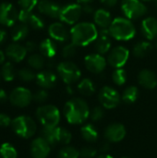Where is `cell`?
Wrapping results in <instances>:
<instances>
[{"label": "cell", "instance_id": "obj_23", "mask_svg": "<svg viewBox=\"0 0 157 158\" xmlns=\"http://www.w3.org/2000/svg\"><path fill=\"white\" fill-rule=\"evenodd\" d=\"M6 55L15 62H20L24 59L27 55V50L25 46L18 44H11L6 49Z\"/></svg>", "mask_w": 157, "mask_h": 158}, {"label": "cell", "instance_id": "obj_37", "mask_svg": "<svg viewBox=\"0 0 157 158\" xmlns=\"http://www.w3.org/2000/svg\"><path fill=\"white\" fill-rule=\"evenodd\" d=\"M113 81L117 85H123L127 81V72L123 69H116V70L112 74Z\"/></svg>", "mask_w": 157, "mask_h": 158}, {"label": "cell", "instance_id": "obj_16", "mask_svg": "<svg viewBox=\"0 0 157 158\" xmlns=\"http://www.w3.org/2000/svg\"><path fill=\"white\" fill-rule=\"evenodd\" d=\"M38 10L40 13L48 16L53 19H59L60 11L62 6H59L57 3L51 1V0H41L38 2L37 5Z\"/></svg>", "mask_w": 157, "mask_h": 158}, {"label": "cell", "instance_id": "obj_4", "mask_svg": "<svg viewBox=\"0 0 157 158\" xmlns=\"http://www.w3.org/2000/svg\"><path fill=\"white\" fill-rule=\"evenodd\" d=\"M36 117L43 127H57L60 121V113L57 107L52 105L40 106L36 111Z\"/></svg>", "mask_w": 157, "mask_h": 158}, {"label": "cell", "instance_id": "obj_50", "mask_svg": "<svg viewBox=\"0 0 157 158\" xmlns=\"http://www.w3.org/2000/svg\"><path fill=\"white\" fill-rule=\"evenodd\" d=\"M109 149H110V145H109V143H104V144L102 145V147H101V151H102V152H105V153L107 152Z\"/></svg>", "mask_w": 157, "mask_h": 158}, {"label": "cell", "instance_id": "obj_41", "mask_svg": "<svg viewBox=\"0 0 157 158\" xmlns=\"http://www.w3.org/2000/svg\"><path fill=\"white\" fill-rule=\"evenodd\" d=\"M19 4L22 9L31 11L33 7L38 5V0H19Z\"/></svg>", "mask_w": 157, "mask_h": 158}, {"label": "cell", "instance_id": "obj_33", "mask_svg": "<svg viewBox=\"0 0 157 158\" xmlns=\"http://www.w3.org/2000/svg\"><path fill=\"white\" fill-rule=\"evenodd\" d=\"M25 24H27L28 26H31L34 30H41L44 27V22L43 19L36 14H32L31 12Z\"/></svg>", "mask_w": 157, "mask_h": 158}, {"label": "cell", "instance_id": "obj_47", "mask_svg": "<svg viewBox=\"0 0 157 158\" xmlns=\"http://www.w3.org/2000/svg\"><path fill=\"white\" fill-rule=\"evenodd\" d=\"M118 0H101V3L104 4L105 6L108 7H113L118 4Z\"/></svg>", "mask_w": 157, "mask_h": 158}, {"label": "cell", "instance_id": "obj_22", "mask_svg": "<svg viewBox=\"0 0 157 158\" xmlns=\"http://www.w3.org/2000/svg\"><path fill=\"white\" fill-rule=\"evenodd\" d=\"M93 20L95 25L100 29H108L113 19L108 10L105 8H99L93 13Z\"/></svg>", "mask_w": 157, "mask_h": 158}, {"label": "cell", "instance_id": "obj_29", "mask_svg": "<svg viewBox=\"0 0 157 158\" xmlns=\"http://www.w3.org/2000/svg\"><path fill=\"white\" fill-rule=\"evenodd\" d=\"M138 97H139V90L136 86L128 87L122 94V100L126 104L134 103L138 99Z\"/></svg>", "mask_w": 157, "mask_h": 158}, {"label": "cell", "instance_id": "obj_40", "mask_svg": "<svg viewBox=\"0 0 157 158\" xmlns=\"http://www.w3.org/2000/svg\"><path fill=\"white\" fill-rule=\"evenodd\" d=\"M96 154H97L96 150L91 146L83 147L80 151V156L81 158H93L95 157Z\"/></svg>", "mask_w": 157, "mask_h": 158}, {"label": "cell", "instance_id": "obj_27", "mask_svg": "<svg viewBox=\"0 0 157 158\" xmlns=\"http://www.w3.org/2000/svg\"><path fill=\"white\" fill-rule=\"evenodd\" d=\"M81 135L83 139L89 143H94L98 139V132L95 127L92 124H87L81 128Z\"/></svg>", "mask_w": 157, "mask_h": 158}, {"label": "cell", "instance_id": "obj_28", "mask_svg": "<svg viewBox=\"0 0 157 158\" xmlns=\"http://www.w3.org/2000/svg\"><path fill=\"white\" fill-rule=\"evenodd\" d=\"M29 33V26L25 23H20L16 25L11 32V36L14 42H19L23 40Z\"/></svg>", "mask_w": 157, "mask_h": 158}, {"label": "cell", "instance_id": "obj_58", "mask_svg": "<svg viewBox=\"0 0 157 158\" xmlns=\"http://www.w3.org/2000/svg\"><path fill=\"white\" fill-rule=\"evenodd\" d=\"M122 158H129V157H122Z\"/></svg>", "mask_w": 157, "mask_h": 158}, {"label": "cell", "instance_id": "obj_25", "mask_svg": "<svg viewBox=\"0 0 157 158\" xmlns=\"http://www.w3.org/2000/svg\"><path fill=\"white\" fill-rule=\"evenodd\" d=\"M153 49V45L150 42L148 41H141L138 42L132 49L133 56L138 57V58H143L148 56Z\"/></svg>", "mask_w": 157, "mask_h": 158}, {"label": "cell", "instance_id": "obj_3", "mask_svg": "<svg viewBox=\"0 0 157 158\" xmlns=\"http://www.w3.org/2000/svg\"><path fill=\"white\" fill-rule=\"evenodd\" d=\"M110 35L118 41L131 40L136 34V29L130 19L118 17L112 20L109 28Z\"/></svg>", "mask_w": 157, "mask_h": 158}, {"label": "cell", "instance_id": "obj_17", "mask_svg": "<svg viewBox=\"0 0 157 158\" xmlns=\"http://www.w3.org/2000/svg\"><path fill=\"white\" fill-rule=\"evenodd\" d=\"M48 33L53 40L57 42H67L70 37V32L61 22L52 23L48 28Z\"/></svg>", "mask_w": 157, "mask_h": 158}, {"label": "cell", "instance_id": "obj_55", "mask_svg": "<svg viewBox=\"0 0 157 158\" xmlns=\"http://www.w3.org/2000/svg\"><path fill=\"white\" fill-rule=\"evenodd\" d=\"M144 2H152V1H155V0H143Z\"/></svg>", "mask_w": 157, "mask_h": 158}, {"label": "cell", "instance_id": "obj_45", "mask_svg": "<svg viewBox=\"0 0 157 158\" xmlns=\"http://www.w3.org/2000/svg\"><path fill=\"white\" fill-rule=\"evenodd\" d=\"M82 6V12L86 13V14H92V13H94V10H93V6L91 5V3H84Z\"/></svg>", "mask_w": 157, "mask_h": 158}, {"label": "cell", "instance_id": "obj_36", "mask_svg": "<svg viewBox=\"0 0 157 158\" xmlns=\"http://www.w3.org/2000/svg\"><path fill=\"white\" fill-rule=\"evenodd\" d=\"M80 151L72 146H66L60 150L57 158H79Z\"/></svg>", "mask_w": 157, "mask_h": 158}, {"label": "cell", "instance_id": "obj_26", "mask_svg": "<svg viewBox=\"0 0 157 158\" xmlns=\"http://www.w3.org/2000/svg\"><path fill=\"white\" fill-rule=\"evenodd\" d=\"M78 91L81 94L84 96H90L94 94L95 92V86L92 80L85 78L80 81L78 84Z\"/></svg>", "mask_w": 157, "mask_h": 158}, {"label": "cell", "instance_id": "obj_51", "mask_svg": "<svg viewBox=\"0 0 157 158\" xmlns=\"http://www.w3.org/2000/svg\"><path fill=\"white\" fill-rule=\"evenodd\" d=\"M5 61V55L4 53L0 50V64H2Z\"/></svg>", "mask_w": 157, "mask_h": 158}, {"label": "cell", "instance_id": "obj_56", "mask_svg": "<svg viewBox=\"0 0 157 158\" xmlns=\"http://www.w3.org/2000/svg\"><path fill=\"white\" fill-rule=\"evenodd\" d=\"M155 47L157 48V39H156V41H155Z\"/></svg>", "mask_w": 157, "mask_h": 158}, {"label": "cell", "instance_id": "obj_20", "mask_svg": "<svg viewBox=\"0 0 157 158\" xmlns=\"http://www.w3.org/2000/svg\"><path fill=\"white\" fill-rule=\"evenodd\" d=\"M35 80H36L37 84L43 89L53 88L57 81L56 75L53 71H50V70H43V71L39 72L36 75Z\"/></svg>", "mask_w": 157, "mask_h": 158}, {"label": "cell", "instance_id": "obj_38", "mask_svg": "<svg viewBox=\"0 0 157 158\" xmlns=\"http://www.w3.org/2000/svg\"><path fill=\"white\" fill-rule=\"evenodd\" d=\"M77 49H78V46L75 44H73L72 42H70L63 47L62 56L64 58H67V59L72 58L77 54Z\"/></svg>", "mask_w": 157, "mask_h": 158}, {"label": "cell", "instance_id": "obj_6", "mask_svg": "<svg viewBox=\"0 0 157 158\" xmlns=\"http://www.w3.org/2000/svg\"><path fill=\"white\" fill-rule=\"evenodd\" d=\"M56 69L62 81L68 85H71L77 82L81 76V72L79 67L75 63L68 60L59 63L56 67Z\"/></svg>", "mask_w": 157, "mask_h": 158}, {"label": "cell", "instance_id": "obj_44", "mask_svg": "<svg viewBox=\"0 0 157 158\" xmlns=\"http://www.w3.org/2000/svg\"><path fill=\"white\" fill-rule=\"evenodd\" d=\"M12 123L10 118L6 114H0V127H8Z\"/></svg>", "mask_w": 157, "mask_h": 158}, {"label": "cell", "instance_id": "obj_43", "mask_svg": "<svg viewBox=\"0 0 157 158\" xmlns=\"http://www.w3.org/2000/svg\"><path fill=\"white\" fill-rule=\"evenodd\" d=\"M104 117V109L101 106L94 107L91 112V118L94 121L100 120Z\"/></svg>", "mask_w": 157, "mask_h": 158}, {"label": "cell", "instance_id": "obj_24", "mask_svg": "<svg viewBox=\"0 0 157 158\" xmlns=\"http://www.w3.org/2000/svg\"><path fill=\"white\" fill-rule=\"evenodd\" d=\"M39 50L41 52V55H43L44 57L47 58H53L56 54V44L53 41V39H44L41 42L39 45Z\"/></svg>", "mask_w": 157, "mask_h": 158}, {"label": "cell", "instance_id": "obj_34", "mask_svg": "<svg viewBox=\"0 0 157 158\" xmlns=\"http://www.w3.org/2000/svg\"><path fill=\"white\" fill-rule=\"evenodd\" d=\"M28 64L34 69H41L44 65V56L40 54H33L29 57Z\"/></svg>", "mask_w": 157, "mask_h": 158}, {"label": "cell", "instance_id": "obj_48", "mask_svg": "<svg viewBox=\"0 0 157 158\" xmlns=\"http://www.w3.org/2000/svg\"><path fill=\"white\" fill-rule=\"evenodd\" d=\"M7 100V95L3 89H0V104L5 103Z\"/></svg>", "mask_w": 157, "mask_h": 158}, {"label": "cell", "instance_id": "obj_1", "mask_svg": "<svg viewBox=\"0 0 157 158\" xmlns=\"http://www.w3.org/2000/svg\"><path fill=\"white\" fill-rule=\"evenodd\" d=\"M96 25L91 22L76 23L70 30V39L77 46H86L93 43L98 37Z\"/></svg>", "mask_w": 157, "mask_h": 158}, {"label": "cell", "instance_id": "obj_35", "mask_svg": "<svg viewBox=\"0 0 157 158\" xmlns=\"http://www.w3.org/2000/svg\"><path fill=\"white\" fill-rule=\"evenodd\" d=\"M56 127H54V128L43 127V129L42 130V132H41L42 137L45 141H47L50 145L56 144Z\"/></svg>", "mask_w": 157, "mask_h": 158}, {"label": "cell", "instance_id": "obj_31", "mask_svg": "<svg viewBox=\"0 0 157 158\" xmlns=\"http://www.w3.org/2000/svg\"><path fill=\"white\" fill-rule=\"evenodd\" d=\"M1 75L2 78L6 81H11L16 75V71L14 69V66L12 65V63L10 62H6L2 69H1Z\"/></svg>", "mask_w": 157, "mask_h": 158}, {"label": "cell", "instance_id": "obj_9", "mask_svg": "<svg viewBox=\"0 0 157 158\" xmlns=\"http://www.w3.org/2000/svg\"><path fill=\"white\" fill-rule=\"evenodd\" d=\"M99 101L103 107L112 109L117 107L120 103V95L117 90L112 87L105 86L101 89L98 95Z\"/></svg>", "mask_w": 157, "mask_h": 158}, {"label": "cell", "instance_id": "obj_11", "mask_svg": "<svg viewBox=\"0 0 157 158\" xmlns=\"http://www.w3.org/2000/svg\"><path fill=\"white\" fill-rule=\"evenodd\" d=\"M31 100L32 94L31 91L23 87H18L14 89L9 95L10 103L18 107H25L29 106Z\"/></svg>", "mask_w": 157, "mask_h": 158}, {"label": "cell", "instance_id": "obj_19", "mask_svg": "<svg viewBox=\"0 0 157 158\" xmlns=\"http://www.w3.org/2000/svg\"><path fill=\"white\" fill-rule=\"evenodd\" d=\"M143 35L149 41L157 39V19L154 17L145 18L141 24Z\"/></svg>", "mask_w": 157, "mask_h": 158}, {"label": "cell", "instance_id": "obj_54", "mask_svg": "<svg viewBox=\"0 0 157 158\" xmlns=\"http://www.w3.org/2000/svg\"><path fill=\"white\" fill-rule=\"evenodd\" d=\"M78 1H79V2H81V3H83V4H84V3H91L93 0H78Z\"/></svg>", "mask_w": 157, "mask_h": 158}, {"label": "cell", "instance_id": "obj_57", "mask_svg": "<svg viewBox=\"0 0 157 158\" xmlns=\"http://www.w3.org/2000/svg\"><path fill=\"white\" fill-rule=\"evenodd\" d=\"M155 6H156L157 8V0H155Z\"/></svg>", "mask_w": 157, "mask_h": 158}, {"label": "cell", "instance_id": "obj_13", "mask_svg": "<svg viewBox=\"0 0 157 158\" xmlns=\"http://www.w3.org/2000/svg\"><path fill=\"white\" fill-rule=\"evenodd\" d=\"M19 19V12L10 3H2L0 5V23L10 27Z\"/></svg>", "mask_w": 157, "mask_h": 158}, {"label": "cell", "instance_id": "obj_14", "mask_svg": "<svg viewBox=\"0 0 157 158\" xmlns=\"http://www.w3.org/2000/svg\"><path fill=\"white\" fill-rule=\"evenodd\" d=\"M110 32L108 29H100L98 32V37L94 41V48L96 52L100 55H105L111 49V39Z\"/></svg>", "mask_w": 157, "mask_h": 158}, {"label": "cell", "instance_id": "obj_53", "mask_svg": "<svg viewBox=\"0 0 157 158\" xmlns=\"http://www.w3.org/2000/svg\"><path fill=\"white\" fill-rule=\"evenodd\" d=\"M97 158H113L111 156H109V155H102V156H98Z\"/></svg>", "mask_w": 157, "mask_h": 158}, {"label": "cell", "instance_id": "obj_15", "mask_svg": "<svg viewBox=\"0 0 157 158\" xmlns=\"http://www.w3.org/2000/svg\"><path fill=\"white\" fill-rule=\"evenodd\" d=\"M50 144L43 137L36 138L31 145V154L33 158H46L50 154Z\"/></svg>", "mask_w": 157, "mask_h": 158}, {"label": "cell", "instance_id": "obj_52", "mask_svg": "<svg viewBox=\"0 0 157 158\" xmlns=\"http://www.w3.org/2000/svg\"><path fill=\"white\" fill-rule=\"evenodd\" d=\"M66 89H67V92H68L69 94H73V90H72V88H71L70 85H68Z\"/></svg>", "mask_w": 157, "mask_h": 158}, {"label": "cell", "instance_id": "obj_32", "mask_svg": "<svg viewBox=\"0 0 157 158\" xmlns=\"http://www.w3.org/2000/svg\"><path fill=\"white\" fill-rule=\"evenodd\" d=\"M0 156L2 158H17L18 153L13 145L5 143L0 146Z\"/></svg>", "mask_w": 157, "mask_h": 158}, {"label": "cell", "instance_id": "obj_42", "mask_svg": "<svg viewBox=\"0 0 157 158\" xmlns=\"http://www.w3.org/2000/svg\"><path fill=\"white\" fill-rule=\"evenodd\" d=\"M47 98H48V94L45 90L37 91L32 95V99L37 103H44L47 100Z\"/></svg>", "mask_w": 157, "mask_h": 158}, {"label": "cell", "instance_id": "obj_46", "mask_svg": "<svg viewBox=\"0 0 157 158\" xmlns=\"http://www.w3.org/2000/svg\"><path fill=\"white\" fill-rule=\"evenodd\" d=\"M25 48L27 50V52H33L36 50L37 48V44L34 43V42H31V41H29L26 43L25 44Z\"/></svg>", "mask_w": 157, "mask_h": 158}, {"label": "cell", "instance_id": "obj_21", "mask_svg": "<svg viewBox=\"0 0 157 158\" xmlns=\"http://www.w3.org/2000/svg\"><path fill=\"white\" fill-rule=\"evenodd\" d=\"M138 81L145 89H155L157 85L156 74L150 69H143L138 75Z\"/></svg>", "mask_w": 157, "mask_h": 158}, {"label": "cell", "instance_id": "obj_30", "mask_svg": "<svg viewBox=\"0 0 157 158\" xmlns=\"http://www.w3.org/2000/svg\"><path fill=\"white\" fill-rule=\"evenodd\" d=\"M71 141V134L64 128L56 127V143L61 144H68Z\"/></svg>", "mask_w": 157, "mask_h": 158}, {"label": "cell", "instance_id": "obj_12", "mask_svg": "<svg viewBox=\"0 0 157 158\" xmlns=\"http://www.w3.org/2000/svg\"><path fill=\"white\" fill-rule=\"evenodd\" d=\"M107 60L98 53L87 55L84 58V65L86 69L92 73H102L106 67Z\"/></svg>", "mask_w": 157, "mask_h": 158}, {"label": "cell", "instance_id": "obj_39", "mask_svg": "<svg viewBox=\"0 0 157 158\" xmlns=\"http://www.w3.org/2000/svg\"><path fill=\"white\" fill-rule=\"evenodd\" d=\"M18 75H19V79L23 81H31L36 78L35 73L31 69H27V68H23V69H19V71L18 72Z\"/></svg>", "mask_w": 157, "mask_h": 158}, {"label": "cell", "instance_id": "obj_18", "mask_svg": "<svg viewBox=\"0 0 157 158\" xmlns=\"http://www.w3.org/2000/svg\"><path fill=\"white\" fill-rule=\"evenodd\" d=\"M125 135L126 129L122 124L119 123H113L109 125L105 131V136L106 140L111 143H118L122 141Z\"/></svg>", "mask_w": 157, "mask_h": 158}, {"label": "cell", "instance_id": "obj_5", "mask_svg": "<svg viewBox=\"0 0 157 158\" xmlns=\"http://www.w3.org/2000/svg\"><path fill=\"white\" fill-rule=\"evenodd\" d=\"M14 132L19 137L28 139L34 135L36 131V124L27 116H19L12 120L11 123Z\"/></svg>", "mask_w": 157, "mask_h": 158}, {"label": "cell", "instance_id": "obj_10", "mask_svg": "<svg viewBox=\"0 0 157 158\" xmlns=\"http://www.w3.org/2000/svg\"><path fill=\"white\" fill-rule=\"evenodd\" d=\"M129 56H130V51L126 47L119 45L114 47L112 50L109 51L106 60L108 64L113 68L120 69L127 63Z\"/></svg>", "mask_w": 157, "mask_h": 158}, {"label": "cell", "instance_id": "obj_2", "mask_svg": "<svg viewBox=\"0 0 157 158\" xmlns=\"http://www.w3.org/2000/svg\"><path fill=\"white\" fill-rule=\"evenodd\" d=\"M64 115L70 124H81L90 116L89 106L84 100L73 98L65 105Z\"/></svg>", "mask_w": 157, "mask_h": 158}, {"label": "cell", "instance_id": "obj_7", "mask_svg": "<svg viewBox=\"0 0 157 158\" xmlns=\"http://www.w3.org/2000/svg\"><path fill=\"white\" fill-rule=\"evenodd\" d=\"M121 10L129 19H139L147 13V7L141 0H123Z\"/></svg>", "mask_w": 157, "mask_h": 158}, {"label": "cell", "instance_id": "obj_49", "mask_svg": "<svg viewBox=\"0 0 157 158\" xmlns=\"http://www.w3.org/2000/svg\"><path fill=\"white\" fill-rule=\"evenodd\" d=\"M6 39V32L4 30L0 29V45L5 43Z\"/></svg>", "mask_w": 157, "mask_h": 158}, {"label": "cell", "instance_id": "obj_8", "mask_svg": "<svg viewBox=\"0 0 157 158\" xmlns=\"http://www.w3.org/2000/svg\"><path fill=\"white\" fill-rule=\"evenodd\" d=\"M82 14V6L79 4H68L62 6L59 19L68 25H75Z\"/></svg>", "mask_w": 157, "mask_h": 158}]
</instances>
